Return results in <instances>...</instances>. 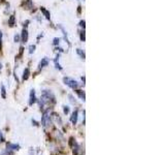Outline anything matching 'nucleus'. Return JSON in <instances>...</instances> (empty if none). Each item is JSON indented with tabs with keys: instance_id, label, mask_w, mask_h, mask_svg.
<instances>
[{
	"instance_id": "4",
	"label": "nucleus",
	"mask_w": 165,
	"mask_h": 155,
	"mask_svg": "<svg viewBox=\"0 0 165 155\" xmlns=\"http://www.w3.org/2000/svg\"><path fill=\"white\" fill-rule=\"evenodd\" d=\"M69 146L72 149V151H73V155H79V152H80V145H79L78 142L74 140L73 137H71L69 139Z\"/></svg>"
},
{
	"instance_id": "27",
	"label": "nucleus",
	"mask_w": 165,
	"mask_h": 155,
	"mask_svg": "<svg viewBox=\"0 0 165 155\" xmlns=\"http://www.w3.org/2000/svg\"><path fill=\"white\" fill-rule=\"evenodd\" d=\"M85 20H83V21H81V22H80V26L81 27H83V28H85Z\"/></svg>"
},
{
	"instance_id": "15",
	"label": "nucleus",
	"mask_w": 165,
	"mask_h": 155,
	"mask_svg": "<svg viewBox=\"0 0 165 155\" xmlns=\"http://www.w3.org/2000/svg\"><path fill=\"white\" fill-rule=\"evenodd\" d=\"M59 28L61 29V30H62V32H63L64 38H65L66 43H68V46H70V43H69V41H68V37H67V32H66V31H65V29H64V27H63V26H61V25H59Z\"/></svg>"
},
{
	"instance_id": "18",
	"label": "nucleus",
	"mask_w": 165,
	"mask_h": 155,
	"mask_svg": "<svg viewBox=\"0 0 165 155\" xmlns=\"http://www.w3.org/2000/svg\"><path fill=\"white\" fill-rule=\"evenodd\" d=\"M1 96H2V98H4V99L6 98V89H5V87H4L3 84L1 85Z\"/></svg>"
},
{
	"instance_id": "5",
	"label": "nucleus",
	"mask_w": 165,
	"mask_h": 155,
	"mask_svg": "<svg viewBox=\"0 0 165 155\" xmlns=\"http://www.w3.org/2000/svg\"><path fill=\"white\" fill-rule=\"evenodd\" d=\"M21 146L19 145V144H12V143H7V145H6V150H8V151H18V150H20Z\"/></svg>"
},
{
	"instance_id": "21",
	"label": "nucleus",
	"mask_w": 165,
	"mask_h": 155,
	"mask_svg": "<svg viewBox=\"0 0 165 155\" xmlns=\"http://www.w3.org/2000/svg\"><path fill=\"white\" fill-rule=\"evenodd\" d=\"M21 41V36L19 34H16L14 35V43H19V41Z\"/></svg>"
},
{
	"instance_id": "26",
	"label": "nucleus",
	"mask_w": 165,
	"mask_h": 155,
	"mask_svg": "<svg viewBox=\"0 0 165 155\" xmlns=\"http://www.w3.org/2000/svg\"><path fill=\"white\" fill-rule=\"evenodd\" d=\"M2 49V32L0 31V51Z\"/></svg>"
},
{
	"instance_id": "24",
	"label": "nucleus",
	"mask_w": 165,
	"mask_h": 155,
	"mask_svg": "<svg viewBox=\"0 0 165 155\" xmlns=\"http://www.w3.org/2000/svg\"><path fill=\"white\" fill-rule=\"evenodd\" d=\"M4 140H5V139H4L3 133H2V131L0 130V142H1V143H2V142H4Z\"/></svg>"
},
{
	"instance_id": "6",
	"label": "nucleus",
	"mask_w": 165,
	"mask_h": 155,
	"mask_svg": "<svg viewBox=\"0 0 165 155\" xmlns=\"http://www.w3.org/2000/svg\"><path fill=\"white\" fill-rule=\"evenodd\" d=\"M37 101L36 99V95H35V90L31 89L30 90V95H29V106H32L33 104Z\"/></svg>"
},
{
	"instance_id": "17",
	"label": "nucleus",
	"mask_w": 165,
	"mask_h": 155,
	"mask_svg": "<svg viewBox=\"0 0 165 155\" xmlns=\"http://www.w3.org/2000/svg\"><path fill=\"white\" fill-rule=\"evenodd\" d=\"M76 54H78V55L80 56L82 59H85V57H86L85 52H84L82 49H76Z\"/></svg>"
},
{
	"instance_id": "22",
	"label": "nucleus",
	"mask_w": 165,
	"mask_h": 155,
	"mask_svg": "<svg viewBox=\"0 0 165 155\" xmlns=\"http://www.w3.org/2000/svg\"><path fill=\"white\" fill-rule=\"evenodd\" d=\"M59 43H60V38H58V37H55L54 38V45L55 46H57V45H59Z\"/></svg>"
},
{
	"instance_id": "16",
	"label": "nucleus",
	"mask_w": 165,
	"mask_h": 155,
	"mask_svg": "<svg viewBox=\"0 0 165 155\" xmlns=\"http://www.w3.org/2000/svg\"><path fill=\"white\" fill-rule=\"evenodd\" d=\"M25 6H26L27 9H31V8L33 7L32 0H26V2H25Z\"/></svg>"
},
{
	"instance_id": "10",
	"label": "nucleus",
	"mask_w": 165,
	"mask_h": 155,
	"mask_svg": "<svg viewBox=\"0 0 165 155\" xmlns=\"http://www.w3.org/2000/svg\"><path fill=\"white\" fill-rule=\"evenodd\" d=\"M29 77H30V70H29L28 67L25 68L24 72H23V81H27V80L29 79Z\"/></svg>"
},
{
	"instance_id": "14",
	"label": "nucleus",
	"mask_w": 165,
	"mask_h": 155,
	"mask_svg": "<svg viewBox=\"0 0 165 155\" xmlns=\"http://www.w3.org/2000/svg\"><path fill=\"white\" fill-rule=\"evenodd\" d=\"M76 94H78V95H79V97H80L81 99L83 100V101H85V99H86L85 92L82 91V90H79V89H76Z\"/></svg>"
},
{
	"instance_id": "20",
	"label": "nucleus",
	"mask_w": 165,
	"mask_h": 155,
	"mask_svg": "<svg viewBox=\"0 0 165 155\" xmlns=\"http://www.w3.org/2000/svg\"><path fill=\"white\" fill-rule=\"evenodd\" d=\"M34 51H35V46L31 45L30 47H29V53L32 54V53H34Z\"/></svg>"
},
{
	"instance_id": "2",
	"label": "nucleus",
	"mask_w": 165,
	"mask_h": 155,
	"mask_svg": "<svg viewBox=\"0 0 165 155\" xmlns=\"http://www.w3.org/2000/svg\"><path fill=\"white\" fill-rule=\"evenodd\" d=\"M41 125H43L45 130H52L53 129V121H52L51 116H50L47 111L43 112V115L41 117Z\"/></svg>"
},
{
	"instance_id": "28",
	"label": "nucleus",
	"mask_w": 165,
	"mask_h": 155,
	"mask_svg": "<svg viewBox=\"0 0 165 155\" xmlns=\"http://www.w3.org/2000/svg\"><path fill=\"white\" fill-rule=\"evenodd\" d=\"M32 123H34V125H36V126H37V125H38V124H37V122H36V121H35V120H32Z\"/></svg>"
},
{
	"instance_id": "1",
	"label": "nucleus",
	"mask_w": 165,
	"mask_h": 155,
	"mask_svg": "<svg viewBox=\"0 0 165 155\" xmlns=\"http://www.w3.org/2000/svg\"><path fill=\"white\" fill-rule=\"evenodd\" d=\"M56 104V97L51 91L49 90H43L41 93V97L39 99V106L40 110H45V106H52Z\"/></svg>"
},
{
	"instance_id": "13",
	"label": "nucleus",
	"mask_w": 165,
	"mask_h": 155,
	"mask_svg": "<svg viewBox=\"0 0 165 155\" xmlns=\"http://www.w3.org/2000/svg\"><path fill=\"white\" fill-rule=\"evenodd\" d=\"M8 25L10 27H14L16 25V17H14V14H12L9 17V19H8Z\"/></svg>"
},
{
	"instance_id": "19",
	"label": "nucleus",
	"mask_w": 165,
	"mask_h": 155,
	"mask_svg": "<svg viewBox=\"0 0 165 155\" xmlns=\"http://www.w3.org/2000/svg\"><path fill=\"white\" fill-rule=\"evenodd\" d=\"M63 113L65 115H67L69 113V106H63Z\"/></svg>"
},
{
	"instance_id": "23",
	"label": "nucleus",
	"mask_w": 165,
	"mask_h": 155,
	"mask_svg": "<svg viewBox=\"0 0 165 155\" xmlns=\"http://www.w3.org/2000/svg\"><path fill=\"white\" fill-rule=\"evenodd\" d=\"M68 97H69V99H70V101H71V104H76V99H74V98H73V96H72V95H69V96H68Z\"/></svg>"
},
{
	"instance_id": "25",
	"label": "nucleus",
	"mask_w": 165,
	"mask_h": 155,
	"mask_svg": "<svg viewBox=\"0 0 165 155\" xmlns=\"http://www.w3.org/2000/svg\"><path fill=\"white\" fill-rule=\"evenodd\" d=\"M85 32H84V31H82V32H81V41H85Z\"/></svg>"
},
{
	"instance_id": "3",
	"label": "nucleus",
	"mask_w": 165,
	"mask_h": 155,
	"mask_svg": "<svg viewBox=\"0 0 165 155\" xmlns=\"http://www.w3.org/2000/svg\"><path fill=\"white\" fill-rule=\"evenodd\" d=\"M63 82H64V84H65L66 86H68V87L71 88V89H73V90L79 89V83L76 81V80L71 79V78L64 77L63 78Z\"/></svg>"
},
{
	"instance_id": "29",
	"label": "nucleus",
	"mask_w": 165,
	"mask_h": 155,
	"mask_svg": "<svg viewBox=\"0 0 165 155\" xmlns=\"http://www.w3.org/2000/svg\"><path fill=\"white\" fill-rule=\"evenodd\" d=\"M1 68H2V64H1V62H0V70H1Z\"/></svg>"
},
{
	"instance_id": "7",
	"label": "nucleus",
	"mask_w": 165,
	"mask_h": 155,
	"mask_svg": "<svg viewBox=\"0 0 165 155\" xmlns=\"http://www.w3.org/2000/svg\"><path fill=\"white\" fill-rule=\"evenodd\" d=\"M28 30H27V28H24L22 30V34H21V41L23 43H26L28 41Z\"/></svg>"
},
{
	"instance_id": "8",
	"label": "nucleus",
	"mask_w": 165,
	"mask_h": 155,
	"mask_svg": "<svg viewBox=\"0 0 165 155\" xmlns=\"http://www.w3.org/2000/svg\"><path fill=\"white\" fill-rule=\"evenodd\" d=\"M48 65H49V59H48L47 57L43 58L41 61L39 62V64H38V70H43V68H45V66H48Z\"/></svg>"
},
{
	"instance_id": "9",
	"label": "nucleus",
	"mask_w": 165,
	"mask_h": 155,
	"mask_svg": "<svg viewBox=\"0 0 165 155\" xmlns=\"http://www.w3.org/2000/svg\"><path fill=\"white\" fill-rule=\"evenodd\" d=\"M78 118H79V111L76 110L71 114V116H70V122H71L72 124H76V122H78Z\"/></svg>"
},
{
	"instance_id": "12",
	"label": "nucleus",
	"mask_w": 165,
	"mask_h": 155,
	"mask_svg": "<svg viewBox=\"0 0 165 155\" xmlns=\"http://www.w3.org/2000/svg\"><path fill=\"white\" fill-rule=\"evenodd\" d=\"M40 10H41V12L43 14V16L45 17L47 20H51V14H50L49 10H47L45 7H40Z\"/></svg>"
},
{
	"instance_id": "11",
	"label": "nucleus",
	"mask_w": 165,
	"mask_h": 155,
	"mask_svg": "<svg viewBox=\"0 0 165 155\" xmlns=\"http://www.w3.org/2000/svg\"><path fill=\"white\" fill-rule=\"evenodd\" d=\"M59 57H60V55L58 54V55L56 56L55 60H54V63H55V67L57 68L58 70H62V66L60 65V63H59Z\"/></svg>"
},
{
	"instance_id": "30",
	"label": "nucleus",
	"mask_w": 165,
	"mask_h": 155,
	"mask_svg": "<svg viewBox=\"0 0 165 155\" xmlns=\"http://www.w3.org/2000/svg\"><path fill=\"white\" fill-rule=\"evenodd\" d=\"M83 1H84V0H83Z\"/></svg>"
}]
</instances>
